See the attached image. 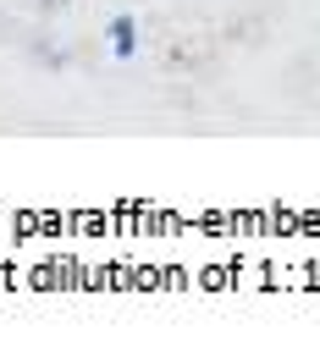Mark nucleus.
I'll return each instance as SVG.
<instances>
[{
  "label": "nucleus",
  "mask_w": 320,
  "mask_h": 358,
  "mask_svg": "<svg viewBox=\"0 0 320 358\" xmlns=\"http://www.w3.org/2000/svg\"><path fill=\"white\" fill-rule=\"evenodd\" d=\"M111 50H116V61H133L138 55V22L133 17H116L111 22Z\"/></svg>",
  "instance_id": "obj_1"
}]
</instances>
